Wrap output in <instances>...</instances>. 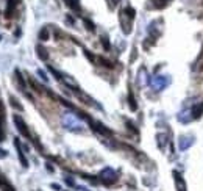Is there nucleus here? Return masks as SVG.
Wrapping results in <instances>:
<instances>
[{"instance_id":"obj_1","label":"nucleus","mask_w":203,"mask_h":191,"mask_svg":"<svg viewBox=\"0 0 203 191\" xmlns=\"http://www.w3.org/2000/svg\"><path fill=\"white\" fill-rule=\"evenodd\" d=\"M14 122H16L17 130L20 132L22 136H25V138H31V135H30V132H28V129H27V124L23 122V119H22L19 114H14Z\"/></svg>"},{"instance_id":"obj_2","label":"nucleus","mask_w":203,"mask_h":191,"mask_svg":"<svg viewBox=\"0 0 203 191\" xmlns=\"http://www.w3.org/2000/svg\"><path fill=\"white\" fill-rule=\"evenodd\" d=\"M14 144H16V147H17V155H19V160H20L22 166H25V168H27V166H28V161H27V158L23 157V152H22V149H20V144H19V139H17V138L14 139Z\"/></svg>"},{"instance_id":"obj_3","label":"nucleus","mask_w":203,"mask_h":191,"mask_svg":"<svg viewBox=\"0 0 203 191\" xmlns=\"http://www.w3.org/2000/svg\"><path fill=\"white\" fill-rule=\"evenodd\" d=\"M36 50H38V57H39L41 60H44V61H45V60L48 58V53H47V50L44 49L42 45H38V47H36Z\"/></svg>"},{"instance_id":"obj_4","label":"nucleus","mask_w":203,"mask_h":191,"mask_svg":"<svg viewBox=\"0 0 203 191\" xmlns=\"http://www.w3.org/2000/svg\"><path fill=\"white\" fill-rule=\"evenodd\" d=\"M192 113H194L192 116H194L195 119H200V117H201V114H203V104L197 105V107L194 108V111H192Z\"/></svg>"},{"instance_id":"obj_5","label":"nucleus","mask_w":203,"mask_h":191,"mask_svg":"<svg viewBox=\"0 0 203 191\" xmlns=\"http://www.w3.org/2000/svg\"><path fill=\"white\" fill-rule=\"evenodd\" d=\"M16 77H17V82H19L20 88H22V89H25V82H23V77H22V74H20V70H17V69H16Z\"/></svg>"},{"instance_id":"obj_6","label":"nucleus","mask_w":203,"mask_h":191,"mask_svg":"<svg viewBox=\"0 0 203 191\" xmlns=\"http://www.w3.org/2000/svg\"><path fill=\"white\" fill-rule=\"evenodd\" d=\"M39 39H41V41H47V39H48V30H47L45 27L39 32Z\"/></svg>"},{"instance_id":"obj_7","label":"nucleus","mask_w":203,"mask_h":191,"mask_svg":"<svg viewBox=\"0 0 203 191\" xmlns=\"http://www.w3.org/2000/svg\"><path fill=\"white\" fill-rule=\"evenodd\" d=\"M128 102H130V108H131V110H136V108H138L136 100H135V97H133V94H131V92L128 94Z\"/></svg>"},{"instance_id":"obj_8","label":"nucleus","mask_w":203,"mask_h":191,"mask_svg":"<svg viewBox=\"0 0 203 191\" xmlns=\"http://www.w3.org/2000/svg\"><path fill=\"white\" fill-rule=\"evenodd\" d=\"M123 13H125V14H126V16H128V17H130V19H135V10H133V8H131V6H126V8H125V11H123Z\"/></svg>"},{"instance_id":"obj_9","label":"nucleus","mask_w":203,"mask_h":191,"mask_svg":"<svg viewBox=\"0 0 203 191\" xmlns=\"http://www.w3.org/2000/svg\"><path fill=\"white\" fill-rule=\"evenodd\" d=\"M83 22L86 23V28H88L89 32H94V30H95V27H94V23H92V22H91L89 19H86V17H85V19H83Z\"/></svg>"},{"instance_id":"obj_10","label":"nucleus","mask_w":203,"mask_h":191,"mask_svg":"<svg viewBox=\"0 0 203 191\" xmlns=\"http://www.w3.org/2000/svg\"><path fill=\"white\" fill-rule=\"evenodd\" d=\"M169 2H170V0H156L155 6H156V8H164V6H167Z\"/></svg>"},{"instance_id":"obj_11","label":"nucleus","mask_w":203,"mask_h":191,"mask_svg":"<svg viewBox=\"0 0 203 191\" xmlns=\"http://www.w3.org/2000/svg\"><path fill=\"white\" fill-rule=\"evenodd\" d=\"M102 44H103V47H105L106 50L110 49V41H108V38H106V36H103V38H102Z\"/></svg>"},{"instance_id":"obj_12","label":"nucleus","mask_w":203,"mask_h":191,"mask_svg":"<svg viewBox=\"0 0 203 191\" xmlns=\"http://www.w3.org/2000/svg\"><path fill=\"white\" fill-rule=\"evenodd\" d=\"M100 60V63H103V66H106V67H113V64L108 61V60H105V58H98Z\"/></svg>"},{"instance_id":"obj_13","label":"nucleus","mask_w":203,"mask_h":191,"mask_svg":"<svg viewBox=\"0 0 203 191\" xmlns=\"http://www.w3.org/2000/svg\"><path fill=\"white\" fill-rule=\"evenodd\" d=\"M11 105H13L14 108H19V110H22V105H20V104H17V102L14 100V97H11Z\"/></svg>"},{"instance_id":"obj_14","label":"nucleus","mask_w":203,"mask_h":191,"mask_svg":"<svg viewBox=\"0 0 203 191\" xmlns=\"http://www.w3.org/2000/svg\"><path fill=\"white\" fill-rule=\"evenodd\" d=\"M48 69H50V72H52V74H53V75H55L58 80H61V75H60V72H56V70H55L53 67H48Z\"/></svg>"},{"instance_id":"obj_15","label":"nucleus","mask_w":203,"mask_h":191,"mask_svg":"<svg viewBox=\"0 0 203 191\" xmlns=\"http://www.w3.org/2000/svg\"><path fill=\"white\" fill-rule=\"evenodd\" d=\"M38 74L41 75V79H44V80L47 82V75H45V72H42V70H38Z\"/></svg>"},{"instance_id":"obj_16","label":"nucleus","mask_w":203,"mask_h":191,"mask_svg":"<svg viewBox=\"0 0 203 191\" xmlns=\"http://www.w3.org/2000/svg\"><path fill=\"white\" fill-rule=\"evenodd\" d=\"M0 157H6V152H5V151H2V149H0Z\"/></svg>"}]
</instances>
